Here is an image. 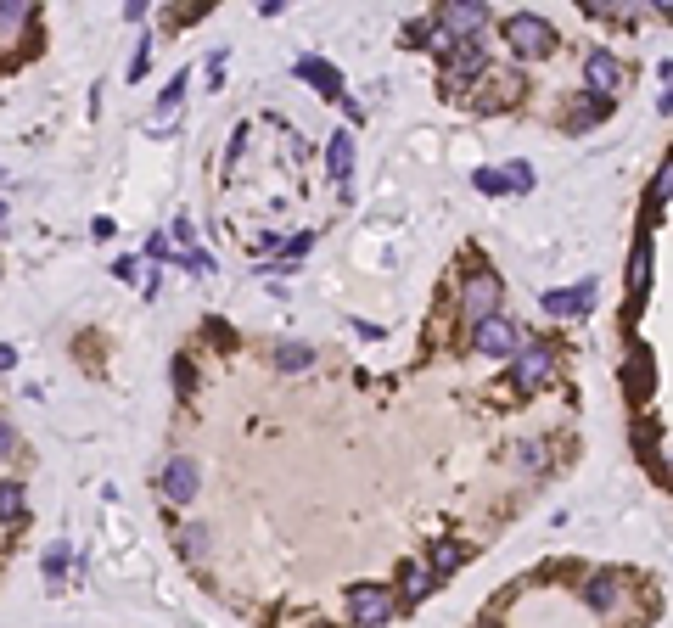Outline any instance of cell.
Here are the masks:
<instances>
[{
  "label": "cell",
  "mask_w": 673,
  "mask_h": 628,
  "mask_svg": "<svg viewBox=\"0 0 673 628\" xmlns=\"http://www.w3.org/2000/svg\"><path fill=\"white\" fill-rule=\"evenodd\" d=\"M505 40H511L516 57H550V51H556V29H550L539 12H516L511 23H505Z\"/></svg>",
  "instance_id": "6da1fadb"
},
{
  "label": "cell",
  "mask_w": 673,
  "mask_h": 628,
  "mask_svg": "<svg viewBox=\"0 0 673 628\" xmlns=\"http://www.w3.org/2000/svg\"><path fill=\"white\" fill-rule=\"evenodd\" d=\"M393 606H399V600L387 595L382 584H354V589H348V617H354L359 628L387 623V617H393Z\"/></svg>",
  "instance_id": "7a4b0ae2"
},
{
  "label": "cell",
  "mask_w": 673,
  "mask_h": 628,
  "mask_svg": "<svg viewBox=\"0 0 673 628\" xmlns=\"http://www.w3.org/2000/svg\"><path fill=\"white\" fill-rule=\"evenodd\" d=\"M438 29H444L449 40H477V34L488 29V6H477V0H449L444 12H438Z\"/></svg>",
  "instance_id": "3957f363"
},
{
  "label": "cell",
  "mask_w": 673,
  "mask_h": 628,
  "mask_svg": "<svg viewBox=\"0 0 673 628\" xmlns=\"http://www.w3.org/2000/svg\"><path fill=\"white\" fill-rule=\"evenodd\" d=\"M550 376H556V348H545V343H528L522 354H516V387H522V393H533V387H545Z\"/></svg>",
  "instance_id": "277c9868"
},
{
  "label": "cell",
  "mask_w": 673,
  "mask_h": 628,
  "mask_svg": "<svg viewBox=\"0 0 673 628\" xmlns=\"http://www.w3.org/2000/svg\"><path fill=\"white\" fill-rule=\"evenodd\" d=\"M460 303H466V320H488V314H500V275L477 270L472 281H466V292H460Z\"/></svg>",
  "instance_id": "5b68a950"
},
{
  "label": "cell",
  "mask_w": 673,
  "mask_h": 628,
  "mask_svg": "<svg viewBox=\"0 0 673 628\" xmlns=\"http://www.w3.org/2000/svg\"><path fill=\"white\" fill-rule=\"evenodd\" d=\"M584 79H589V96L612 101L617 90H623V62H617L612 51H589V62H584Z\"/></svg>",
  "instance_id": "8992f818"
},
{
  "label": "cell",
  "mask_w": 673,
  "mask_h": 628,
  "mask_svg": "<svg viewBox=\"0 0 673 628\" xmlns=\"http://www.w3.org/2000/svg\"><path fill=\"white\" fill-rule=\"evenodd\" d=\"M449 57H455V62H449V73H444V90H449V96H460L466 79H477V73L488 68V57H483V45H477V40H460Z\"/></svg>",
  "instance_id": "52a82bcc"
},
{
  "label": "cell",
  "mask_w": 673,
  "mask_h": 628,
  "mask_svg": "<svg viewBox=\"0 0 673 628\" xmlns=\"http://www.w3.org/2000/svg\"><path fill=\"white\" fill-rule=\"evenodd\" d=\"M472 348H477V354H516V320H505V314H488V320H477Z\"/></svg>",
  "instance_id": "ba28073f"
},
{
  "label": "cell",
  "mask_w": 673,
  "mask_h": 628,
  "mask_svg": "<svg viewBox=\"0 0 673 628\" xmlns=\"http://www.w3.org/2000/svg\"><path fill=\"white\" fill-rule=\"evenodd\" d=\"M163 494H169V500H197V460L191 455H174L169 460V471H163Z\"/></svg>",
  "instance_id": "9c48e42d"
},
{
  "label": "cell",
  "mask_w": 673,
  "mask_h": 628,
  "mask_svg": "<svg viewBox=\"0 0 673 628\" xmlns=\"http://www.w3.org/2000/svg\"><path fill=\"white\" fill-rule=\"evenodd\" d=\"M292 79H303V85H320L326 96H343V73L331 68V62H320V57H298V62H292Z\"/></svg>",
  "instance_id": "30bf717a"
},
{
  "label": "cell",
  "mask_w": 673,
  "mask_h": 628,
  "mask_svg": "<svg viewBox=\"0 0 673 628\" xmlns=\"http://www.w3.org/2000/svg\"><path fill=\"white\" fill-rule=\"evenodd\" d=\"M326 169H331V180H337V186H348V174H354V135H348V129H337V135H331Z\"/></svg>",
  "instance_id": "8fae6325"
},
{
  "label": "cell",
  "mask_w": 673,
  "mask_h": 628,
  "mask_svg": "<svg viewBox=\"0 0 673 628\" xmlns=\"http://www.w3.org/2000/svg\"><path fill=\"white\" fill-rule=\"evenodd\" d=\"M589 298H595V281H578V286H561V292H545V309L550 314H584Z\"/></svg>",
  "instance_id": "7c38bea8"
},
{
  "label": "cell",
  "mask_w": 673,
  "mask_h": 628,
  "mask_svg": "<svg viewBox=\"0 0 673 628\" xmlns=\"http://www.w3.org/2000/svg\"><path fill=\"white\" fill-rule=\"evenodd\" d=\"M432 584H438V578H432L421 561H404V567H399V595H404V600H421Z\"/></svg>",
  "instance_id": "4fadbf2b"
},
{
  "label": "cell",
  "mask_w": 673,
  "mask_h": 628,
  "mask_svg": "<svg viewBox=\"0 0 673 628\" xmlns=\"http://www.w3.org/2000/svg\"><path fill=\"white\" fill-rule=\"evenodd\" d=\"M601 113H606V101H601V96H589V90H584V96L573 101V113H567V129H573V135H584V129L595 124Z\"/></svg>",
  "instance_id": "5bb4252c"
},
{
  "label": "cell",
  "mask_w": 673,
  "mask_h": 628,
  "mask_svg": "<svg viewBox=\"0 0 673 628\" xmlns=\"http://www.w3.org/2000/svg\"><path fill=\"white\" fill-rule=\"evenodd\" d=\"M623 382H629L634 399H645V387H651V354H645V348H629V371H623Z\"/></svg>",
  "instance_id": "9a60e30c"
},
{
  "label": "cell",
  "mask_w": 673,
  "mask_h": 628,
  "mask_svg": "<svg viewBox=\"0 0 673 628\" xmlns=\"http://www.w3.org/2000/svg\"><path fill=\"white\" fill-rule=\"evenodd\" d=\"M460 561H466V544H455V539H444V544H432V578H444V572H455Z\"/></svg>",
  "instance_id": "2e32d148"
},
{
  "label": "cell",
  "mask_w": 673,
  "mask_h": 628,
  "mask_svg": "<svg viewBox=\"0 0 673 628\" xmlns=\"http://www.w3.org/2000/svg\"><path fill=\"white\" fill-rule=\"evenodd\" d=\"M73 567V550L68 544H51V550H45V584L51 589H62V572Z\"/></svg>",
  "instance_id": "e0dca14e"
},
{
  "label": "cell",
  "mask_w": 673,
  "mask_h": 628,
  "mask_svg": "<svg viewBox=\"0 0 673 628\" xmlns=\"http://www.w3.org/2000/svg\"><path fill=\"white\" fill-rule=\"evenodd\" d=\"M23 505H29L23 483H0V522H17V516H23Z\"/></svg>",
  "instance_id": "ac0fdd59"
},
{
  "label": "cell",
  "mask_w": 673,
  "mask_h": 628,
  "mask_svg": "<svg viewBox=\"0 0 673 628\" xmlns=\"http://www.w3.org/2000/svg\"><path fill=\"white\" fill-rule=\"evenodd\" d=\"M309 359H315V354H309L303 343H281V348H275V365H281V371H309Z\"/></svg>",
  "instance_id": "d6986e66"
},
{
  "label": "cell",
  "mask_w": 673,
  "mask_h": 628,
  "mask_svg": "<svg viewBox=\"0 0 673 628\" xmlns=\"http://www.w3.org/2000/svg\"><path fill=\"white\" fill-rule=\"evenodd\" d=\"M34 17V6H23V0H0V29H23Z\"/></svg>",
  "instance_id": "ffe728a7"
},
{
  "label": "cell",
  "mask_w": 673,
  "mask_h": 628,
  "mask_svg": "<svg viewBox=\"0 0 673 628\" xmlns=\"http://www.w3.org/2000/svg\"><path fill=\"white\" fill-rule=\"evenodd\" d=\"M472 186L483 191V197H500V191H511V186H505V169H477Z\"/></svg>",
  "instance_id": "44dd1931"
},
{
  "label": "cell",
  "mask_w": 673,
  "mask_h": 628,
  "mask_svg": "<svg viewBox=\"0 0 673 628\" xmlns=\"http://www.w3.org/2000/svg\"><path fill=\"white\" fill-rule=\"evenodd\" d=\"M180 550H186V556H208V528H197V522L180 528Z\"/></svg>",
  "instance_id": "7402d4cb"
},
{
  "label": "cell",
  "mask_w": 673,
  "mask_h": 628,
  "mask_svg": "<svg viewBox=\"0 0 673 628\" xmlns=\"http://www.w3.org/2000/svg\"><path fill=\"white\" fill-rule=\"evenodd\" d=\"M584 600H589V606H612V600H617L612 578H589V584H584Z\"/></svg>",
  "instance_id": "603a6c76"
},
{
  "label": "cell",
  "mask_w": 673,
  "mask_h": 628,
  "mask_svg": "<svg viewBox=\"0 0 673 628\" xmlns=\"http://www.w3.org/2000/svg\"><path fill=\"white\" fill-rule=\"evenodd\" d=\"M640 286H645V242L634 247V258H629V292L640 298Z\"/></svg>",
  "instance_id": "cb8c5ba5"
},
{
  "label": "cell",
  "mask_w": 673,
  "mask_h": 628,
  "mask_svg": "<svg viewBox=\"0 0 673 628\" xmlns=\"http://www.w3.org/2000/svg\"><path fill=\"white\" fill-rule=\"evenodd\" d=\"M505 186H511V191H528V186H533V169H528V163H511V169H505Z\"/></svg>",
  "instance_id": "d4e9b609"
},
{
  "label": "cell",
  "mask_w": 673,
  "mask_h": 628,
  "mask_svg": "<svg viewBox=\"0 0 673 628\" xmlns=\"http://www.w3.org/2000/svg\"><path fill=\"white\" fill-rule=\"evenodd\" d=\"M516 455H522V466H528V471H539V466H545V443H522V449H516Z\"/></svg>",
  "instance_id": "484cf974"
},
{
  "label": "cell",
  "mask_w": 673,
  "mask_h": 628,
  "mask_svg": "<svg viewBox=\"0 0 673 628\" xmlns=\"http://www.w3.org/2000/svg\"><path fill=\"white\" fill-rule=\"evenodd\" d=\"M180 264H186L191 275H214V258H208V253H186Z\"/></svg>",
  "instance_id": "4316f807"
},
{
  "label": "cell",
  "mask_w": 673,
  "mask_h": 628,
  "mask_svg": "<svg viewBox=\"0 0 673 628\" xmlns=\"http://www.w3.org/2000/svg\"><path fill=\"white\" fill-rule=\"evenodd\" d=\"M146 51H152V40H141V45H135V62H129V79H141V73H146Z\"/></svg>",
  "instance_id": "83f0119b"
},
{
  "label": "cell",
  "mask_w": 673,
  "mask_h": 628,
  "mask_svg": "<svg viewBox=\"0 0 673 628\" xmlns=\"http://www.w3.org/2000/svg\"><path fill=\"white\" fill-rule=\"evenodd\" d=\"M12 449H17V432L6 427V421H0V455H12Z\"/></svg>",
  "instance_id": "f1b7e54d"
},
{
  "label": "cell",
  "mask_w": 673,
  "mask_h": 628,
  "mask_svg": "<svg viewBox=\"0 0 673 628\" xmlns=\"http://www.w3.org/2000/svg\"><path fill=\"white\" fill-rule=\"evenodd\" d=\"M12 365H17V354H12L6 343H0V371H12Z\"/></svg>",
  "instance_id": "f546056e"
}]
</instances>
